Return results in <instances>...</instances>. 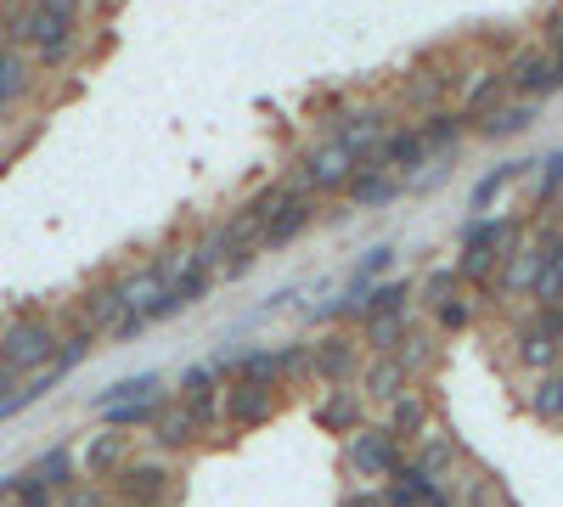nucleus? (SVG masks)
Instances as JSON below:
<instances>
[{"mask_svg": "<svg viewBox=\"0 0 563 507\" xmlns=\"http://www.w3.org/2000/svg\"><path fill=\"white\" fill-rule=\"evenodd\" d=\"M57 339H63V321L40 316V310H18V316H7V328H0V366H7L12 378H29L57 355Z\"/></svg>", "mask_w": 563, "mask_h": 507, "instance_id": "f257e3e1", "label": "nucleus"}, {"mask_svg": "<svg viewBox=\"0 0 563 507\" xmlns=\"http://www.w3.org/2000/svg\"><path fill=\"white\" fill-rule=\"evenodd\" d=\"M355 169H361L355 153H350L344 142H333V135H321L316 147H305V158H299V169H294L288 180H294L299 192H310V198H333V192L350 187Z\"/></svg>", "mask_w": 563, "mask_h": 507, "instance_id": "f03ea898", "label": "nucleus"}, {"mask_svg": "<svg viewBox=\"0 0 563 507\" xmlns=\"http://www.w3.org/2000/svg\"><path fill=\"white\" fill-rule=\"evenodd\" d=\"M400 445L389 440V429H372V423H361L355 434H344V474L355 480V485H384L395 469H400Z\"/></svg>", "mask_w": 563, "mask_h": 507, "instance_id": "7ed1b4c3", "label": "nucleus"}, {"mask_svg": "<svg viewBox=\"0 0 563 507\" xmlns=\"http://www.w3.org/2000/svg\"><path fill=\"white\" fill-rule=\"evenodd\" d=\"M108 485H113L108 496H119L124 507L169 502V491H175V463H169V456H124L119 474H113Z\"/></svg>", "mask_w": 563, "mask_h": 507, "instance_id": "20e7f679", "label": "nucleus"}, {"mask_svg": "<svg viewBox=\"0 0 563 507\" xmlns=\"http://www.w3.org/2000/svg\"><path fill=\"white\" fill-rule=\"evenodd\" d=\"M276 411H282L276 384H254V378H225L220 384V423H231V429H265Z\"/></svg>", "mask_w": 563, "mask_h": 507, "instance_id": "39448f33", "label": "nucleus"}, {"mask_svg": "<svg viewBox=\"0 0 563 507\" xmlns=\"http://www.w3.org/2000/svg\"><path fill=\"white\" fill-rule=\"evenodd\" d=\"M355 373H361V339L350 328H333L310 344V378L321 389H344L355 384Z\"/></svg>", "mask_w": 563, "mask_h": 507, "instance_id": "423d86ee", "label": "nucleus"}, {"mask_svg": "<svg viewBox=\"0 0 563 507\" xmlns=\"http://www.w3.org/2000/svg\"><path fill=\"white\" fill-rule=\"evenodd\" d=\"M316 214H321V198L288 187V198H282V203L265 214V225H260V254H282L288 243H299L310 225H316Z\"/></svg>", "mask_w": 563, "mask_h": 507, "instance_id": "0eeeda50", "label": "nucleus"}, {"mask_svg": "<svg viewBox=\"0 0 563 507\" xmlns=\"http://www.w3.org/2000/svg\"><path fill=\"white\" fill-rule=\"evenodd\" d=\"M507 102V74H501V63H479V68H467V74H456V113L467 119V130H474L490 108H501Z\"/></svg>", "mask_w": 563, "mask_h": 507, "instance_id": "6e6552de", "label": "nucleus"}, {"mask_svg": "<svg viewBox=\"0 0 563 507\" xmlns=\"http://www.w3.org/2000/svg\"><path fill=\"white\" fill-rule=\"evenodd\" d=\"M406 463L417 469V474H429L434 485H445L451 491V480L462 474V463H467V451H462V440L451 434V429H429V434H422L417 445H406Z\"/></svg>", "mask_w": 563, "mask_h": 507, "instance_id": "1a4fd4ad", "label": "nucleus"}, {"mask_svg": "<svg viewBox=\"0 0 563 507\" xmlns=\"http://www.w3.org/2000/svg\"><path fill=\"white\" fill-rule=\"evenodd\" d=\"M389 130H395V113H389V108H344L327 135H333V142H344V147L355 153V164H366Z\"/></svg>", "mask_w": 563, "mask_h": 507, "instance_id": "9d476101", "label": "nucleus"}, {"mask_svg": "<svg viewBox=\"0 0 563 507\" xmlns=\"http://www.w3.org/2000/svg\"><path fill=\"white\" fill-rule=\"evenodd\" d=\"M501 74H507V97H530V102H547V97H558L552 90V52L547 45H519L507 63H501Z\"/></svg>", "mask_w": 563, "mask_h": 507, "instance_id": "9b49d317", "label": "nucleus"}, {"mask_svg": "<svg viewBox=\"0 0 563 507\" xmlns=\"http://www.w3.org/2000/svg\"><path fill=\"white\" fill-rule=\"evenodd\" d=\"M434 423H440V411H434V395L422 389V384H411L406 395H395V400H389V418H384V429H389V440H395L400 451L417 445Z\"/></svg>", "mask_w": 563, "mask_h": 507, "instance_id": "f8f14e48", "label": "nucleus"}, {"mask_svg": "<svg viewBox=\"0 0 563 507\" xmlns=\"http://www.w3.org/2000/svg\"><path fill=\"white\" fill-rule=\"evenodd\" d=\"M130 456V434L124 429H97V434H85V445H79V480H97V485H108L113 474H119V463Z\"/></svg>", "mask_w": 563, "mask_h": 507, "instance_id": "ddd939ff", "label": "nucleus"}, {"mask_svg": "<svg viewBox=\"0 0 563 507\" xmlns=\"http://www.w3.org/2000/svg\"><path fill=\"white\" fill-rule=\"evenodd\" d=\"M209 288H214V271H203L198 260H186L169 283H164V299L153 305V316L147 321H169V316H180V310H192V305H203L209 299Z\"/></svg>", "mask_w": 563, "mask_h": 507, "instance_id": "4468645a", "label": "nucleus"}, {"mask_svg": "<svg viewBox=\"0 0 563 507\" xmlns=\"http://www.w3.org/2000/svg\"><path fill=\"white\" fill-rule=\"evenodd\" d=\"M355 384H361V400L389 406V400L406 395L417 378H411V366H406L400 355H366V361H361V373H355Z\"/></svg>", "mask_w": 563, "mask_h": 507, "instance_id": "2eb2a0df", "label": "nucleus"}, {"mask_svg": "<svg viewBox=\"0 0 563 507\" xmlns=\"http://www.w3.org/2000/svg\"><path fill=\"white\" fill-rule=\"evenodd\" d=\"M512 366H519V373H530V378L558 373V366H563V344L547 339L530 316H519V328H512Z\"/></svg>", "mask_w": 563, "mask_h": 507, "instance_id": "dca6fc26", "label": "nucleus"}, {"mask_svg": "<svg viewBox=\"0 0 563 507\" xmlns=\"http://www.w3.org/2000/svg\"><path fill=\"white\" fill-rule=\"evenodd\" d=\"M34 57L18 52V45H0V124H7L29 97H34Z\"/></svg>", "mask_w": 563, "mask_h": 507, "instance_id": "f3484780", "label": "nucleus"}, {"mask_svg": "<svg viewBox=\"0 0 563 507\" xmlns=\"http://www.w3.org/2000/svg\"><path fill=\"white\" fill-rule=\"evenodd\" d=\"M417 135H422V147H429V164H434V158H456L462 142H467L474 130H467V119L445 102V108H434V113H422V119H417Z\"/></svg>", "mask_w": 563, "mask_h": 507, "instance_id": "a211bd4d", "label": "nucleus"}, {"mask_svg": "<svg viewBox=\"0 0 563 507\" xmlns=\"http://www.w3.org/2000/svg\"><path fill=\"white\" fill-rule=\"evenodd\" d=\"M124 316V299H119V276H102V283H90L85 288V299L74 305V321L79 328H90L97 339H108L113 333V321Z\"/></svg>", "mask_w": 563, "mask_h": 507, "instance_id": "6ab92c4d", "label": "nucleus"}, {"mask_svg": "<svg viewBox=\"0 0 563 507\" xmlns=\"http://www.w3.org/2000/svg\"><path fill=\"white\" fill-rule=\"evenodd\" d=\"M536 119H541V102H530V97H507L501 108H490V113L474 124V135H479V142H512V135H525Z\"/></svg>", "mask_w": 563, "mask_h": 507, "instance_id": "aec40b11", "label": "nucleus"}, {"mask_svg": "<svg viewBox=\"0 0 563 507\" xmlns=\"http://www.w3.org/2000/svg\"><path fill=\"white\" fill-rule=\"evenodd\" d=\"M366 423V400H361V389H321V400H316V429H327V434H355Z\"/></svg>", "mask_w": 563, "mask_h": 507, "instance_id": "412c9836", "label": "nucleus"}, {"mask_svg": "<svg viewBox=\"0 0 563 507\" xmlns=\"http://www.w3.org/2000/svg\"><path fill=\"white\" fill-rule=\"evenodd\" d=\"M411 321H417V310H389V316H366V321H355V339H361V355H395L400 344H406V333H411Z\"/></svg>", "mask_w": 563, "mask_h": 507, "instance_id": "4be33fe9", "label": "nucleus"}, {"mask_svg": "<svg viewBox=\"0 0 563 507\" xmlns=\"http://www.w3.org/2000/svg\"><path fill=\"white\" fill-rule=\"evenodd\" d=\"M164 283H169V276L158 271V260L135 265V271H119V299H124V310H135V316H153V305L164 299Z\"/></svg>", "mask_w": 563, "mask_h": 507, "instance_id": "5701e85b", "label": "nucleus"}, {"mask_svg": "<svg viewBox=\"0 0 563 507\" xmlns=\"http://www.w3.org/2000/svg\"><path fill=\"white\" fill-rule=\"evenodd\" d=\"M530 164H536V158H501L496 169H485V175L474 180V192H467V209H474V214H490V203H496L507 187H519V180L530 175Z\"/></svg>", "mask_w": 563, "mask_h": 507, "instance_id": "b1692460", "label": "nucleus"}, {"mask_svg": "<svg viewBox=\"0 0 563 507\" xmlns=\"http://www.w3.org/2000/svg\"><path fill=\"white\" fill-rule=\"evenodd\" d=\"M147 434H153V445H158V451H192V445L203 440V429L192 423V411H186L180 400H169V406L158 411Z\"/></svg>", "mask_w": 563, "mask_h": 507, "instance_id": "393cba45", "label": "nucleus"}, {"mask_svg": "<svg viewBox=\"0 0 563 507\" xmlns=\"http://www.w3.org/2000/svg\"><path fill=\"white\" fill-rule=\"evenodd\" d=\"M451 90H456V74L411 68V74H406V85H400V102H406V108H417V113H434V108H445Z\"/></svg>", "mask_w": 563, "mask_h": 507, "instance_id": "a878e982", "label": "nucleus"}, {"mask_svg": "<svg viewBox=\"0 0 563 507\" xmlns=\"http://www.w3.org/2000/svg\"><path fill=\"white\" fill-rule=\"evenodd\" d=\"M400 192H406V180H395L389 169H355L350 187H344V198H350L355 209H384V203H395Z\"/></svg>", "mask_w": 563, "mask_h": 507, "instance_id": "bb28decb", "label": "nucleus"}, {"mask_svg": "<svg viewBox=\"0 0 563 507\" xmlns=\"http://www.w3.org/2000/svg\"><path fill=\"white\" fill-rule=\"evenodd\" d=\"M440 344H445V339H440V333L429 328V321H411V333H406V344H400L395 355H400V361L411 366V378L422 384V378H429L434 366H440Z\"/></svg>", "mask_w": 563, "mask_h": 507, "instance_id": "cd10ccee", "label": "nucleus"}, {"mask_svg": "<svg viewBox=\"0 0 563 507\" xmlns=\"http://www.w3.org/2000/svg\"><path fill=\"white\" fill-rule=\"evenodd\" d=\"M462 294V276H456V265H434L422 283H411V310H422V316H434L445 299H456Z\"/></svg>", "mask_w": 563, "mask_h": 507, "instance_id": "c85d7f7f", "label": "nucleus"}, {"mask_svg": "<svg viewBox=\"0 0 563 507\" xmlns=\"http://www.w3.org/2000/svg\"><path fill=\"white\" fill-rule=\"evenodd\" d=\"M29 474H34L45 491H57V496H63V491L79 480V463H74V451H68V445H52V451H40L34 463H29Z\"/></svg>", "mask_w": 563, "mask_h": 507, "instance_id": "c756f323", "label": "nucleus"}, {"mask_svg": "<svg viewBox=\"0 0 563 507\" xmlns=\"http://www.w3.org/2000/svg\"><path fill=\"white\" fill-rule=\"evenodd\" d=\"M474 321H479V294H456V299H445L434 316H429V328L440 333V339H456V333H467V328H474Z\"/></svg>", "mask_w": 563, "mask_h": 507, "instance_id": "7c9ffc66", "label": "nucleus"}, {"mask_svg": "<svg viewBox=\"0 0 563 507\" xmlns=\"http://www.w3.org/2000/svg\"><path fill=\"white\" fill-rule=\"evenodd\" d=\"M147 395H164V378H158V373L119 378V384L97 389V395H90V411H108V406H124V400H147Z\"/></svg>", "mask_w": 563, "mask_h": 507, "instance_id": "2f4dec72", "label": "nucleus"}, {"mask_svg": "<svg viewBox=\"0 0 563 507\" xmlns=\"http://www.w3.org/2000/svg\"><path fill=\"white\" fill-rule=\"evenodd\" d=\"M530 418L536 423H558L563 429V366H558V373H541L536 378V389H530Z\"/></svg>", "mask_w": 563, "mask_h": 507, "instance_id": "473e14b6", "label": "nucleus"}, {"mask_svg": "<svg viewBox=\"0 0 563 507\" xmlns=\"http://www.w3.org/2000/svg\"><path fill=\"white\" fill-rule=\"evenodd\" d=\"M169 406V395H147V400H124V406H108L102 411V423L108 429H153V418H158V411Z\"/></svg>", "mask_w": 563, "mask_h": 507, "instance_id": "72a5a7b5", "label": "nucleus"}, {"mask_svg": "<svg viewBox=\"0 0 563 507\" xmlns=\"http://www.w3.org/2000/svg\"><path fill=\"white\" fill-rule=\"evenodd\" d=\"M389 310H411V283H406V276H384V283H372L361 321L366 316H389Z\"/></svg>", "mask_w": 563, "mask_h": 507, "instance_id": "f704fd0d", "label": "nucleus"}, {"mask_svg": "<svg viewBox=\"0 0 563 507\" xmlns=\"http://www.w3.org/2000/svg\"><path fill=\"white\" fill-rule=\"evenodd\" d=\"M541 169H536V187H530V209H552L558 198H563V147L558 153H547V158H536Z\"/></svg>", "mask_w": 563, "mask_h": 507, "instance_id": "c9c22d12", "label": "nucleus"}, {"mask_svg": "<svg viewBox=\"0 0 563 507\" xmlns=\"http://www.w3.org/2000/svg\"><path fill=\"white\" fill-rule=\"evenodd\" d=\"M276 350V389H288V384H305L310 378V344L294 339V344H271Z\"/></svg>", "mask_w": 563, "mask_h": 507, "instance_id": "e433bc0d", "label": "nucleus"}, {"mask_svg": "<svg viewBox=\"0 0 563 507\" xmlns=\"http://www.w3.org/2000/svg\"><path fill=\"white\" fill-rule=\"evenodd\" d=\"M530 305H563V238L552 243L541 276H536V288H530Z\"/></svg>", "mask_w": 563, "mask_h": 507, "instance_id": "4c0bfd02", "label": "nucleus"}, {"mask_svg": "<svg viewBox=\"0 0 563 507\" xmlns=\"http://www.w3.org/2000/svg\"><path fill=\"white\" fill-rule=\"evenodd\" d=\"M85 52V29L79 34H63V40H52V45H40L34 52V68H45V74H63L74 57Z\"/></svg>", "mask_w": 563, "mask_h": 507, "instance_id": "58836bf2", "label": "nucleus"}, {"mask_svg": "<svg viewBox=\"0 0 563 507\" xmlns=\"http://www.w3.org/2000/svg\"><path fill=\"white\" fill-rule=\"evenodd\" d=\"M220 373H214V366H186V373H180V400H214L220 395Z\"/></svg>", "mask_w": 563, "mask_h": 507, "instance_id": "ea45409f", "label": "nucleus"}, {"mask_svg": "<svg viewBox=\"0 0 563 507\" xmlns=\"http://www.w3.org/2000/svg\"><path fill=\"white\" fill-rule=\"evenodd\" d=\"M395 243H372L366 254H361V265H355V283H384L389 276V265H395Z\"/></svg>", "mask_w": 563, "mask_h": 507, "instance_id": "a19ab883", "label": "nucleus"}, {"mask_svg": "<svg viewBox=\"0 0 563 507\" xmlns=\"http://www.w3.org/2000/svg\"><path fill=\"white\" fill-rule=\"evenodd\" d=\"M113 496H108V485H97V480H74L63 496H57V507H108Z\"/></svg>", "mask_w": 563, "mask_h": 507, "instance_id": "79ce46f5", "label": "nucleus"}, {"mask_svg": "<svg viewBox=\"0 0 563 507\" xmlns=\"http://www.w3.org/2000/svg\"><path fill=\"white\" fill-rule=\"evenodd\" d=\"M254 260H260V249H254V243H243V249H231V254L214 265V276H220V283H243V276L254 271Z\"/></svg>", "mask_w": 563, "mask_h": 507, "instance_id": "37998d69", "label": "nucleus"}, {"mask_svg": "<svg viewBox=\"0 0 563 507\" xmlns=\"http://www.w3.org/2000/svg\"><path fill=\"white\" fill-rule=\"evenodd\" d=\"M12 507H57V491H45L29 469L18 474V496H12Z\"/></svg>", "mask_w": 563, "mask_h": 507, "instance_id": "c03bdc74", "label": "nucleus"}, {"mask_svg": "<svg viewBox=\"0 0 563 507\" xmlns=\"http://www.w3.org/2000/svg\"><path fill=\"white\" fill-rule=\"evenodd\" d=\"M530 321L547 333V339H558L563 344V305H530Z\"/></svg>", "mask_w": 563, "mask_h": 507, "instance_id": "a18cd8bd", "label": "nucleus"}, {"mask_svg": "<svg viewBox=\"0 0 563 507\" xmlns=\"http://www.w3.org/2000/svg\"><path fill=\"white\" fill-rule=\"evenodd\" d=\"M536 45H547V52H558V45H563V7H552L547 18H541V40Z\"/></svg>", "mask_w": 563, "mask_h": 507, "instance_id": "49530a36", "label": "nucleus"}, {"mask_svg": "<svg viewBox=\"0 0 563 507\" xmlns=\"http://www.w3.org/2000/svg\"><path fill=\"white\" fill-rule=\"evenodd\" d=\"M344 507H389V502H384V485H355L344 496Z\"/></svg>", "mask_w": 563, "mask_h": 507, "instance_id": "de8ad7c7", "label": "nucleus"}, {"mask_svg": "<svg viewBox=\"0 0 563 507\" xmlns=\"http://www.w3.org/2000/svg\"><path fill=\"white\" fill-rule=\"evenodd\" d=\"M12 496H18V474L0 480V507H12Z\"/></svg>", "mask_w": 563, "mask_h": 507, "instance_id": "09e8293b", "label": "nucleus"}, {"mask_svg": "<svg viewBox=\"0 0 563 507\" xmlns=\"http://www.w3.org/2000/svg\"><path fill=\"white\" fill-rule=\"evenodd\" d=\"M18 384H23V378H12V373H7V366H0V400H7V395H12Z\"/></svg>", "mask_w": 563, "mask_h": 507, "instance_id": "8fccbe9b", "label": "nucleus"}, {"mask_svg": "<svg viewBox=\"0 0 563 507\" xmlns=\"http://www.w3.org/2000/svg\"><path fill=\"white\" fill-rule=\"evenodd\" d=\"M12 7H23V0H0V12H12Z\"/></svg>", "mask_w": 563, "mask_h": 507, "instance_id": "3c124183", "label": "nucleus"}, {"mask_svg": "<svg viewBox=\"0 0 563 507\" xmlns=\"http://www.w3.org/2000/svg\"><path fill=\"white\" fill-rule=\"evenodd\" d=\"M0 45H7V12H0Z\"/></svg>", "mask_w": 563, "mask_h": 507, "instance_id": "603ef678", "label": "nucleus"}, {"mask_svg": "<svg viewBox=\"0 0 563 507\" xmlns=\"http://www.w3.org/2000/svg\"><path fill=\"white\" fill-rule=\"evenodd\" d=\"M141 507H169V502H141Z\"/></svg>", "mask_w": 563, "mask_h": 507, "instance_id": "864d4df0", "label": "nucleus"}, {"mask_svg": "<svg viewBox=\"0 0 563 507\" xmlns=\"http://www.w3.org/2000/svg\"><path fill=\"white\" fill-rule=\"evenodd\" d=\"M108 507H124V502H108Z\"/></svg>", "mask_w": 563, "mask_h": 507, "instance_id": "5fc2aeb1", "label": "nucleus"}, {"mask_svg": "<svg viewBox=\"0 0 563 507\" xmlns=\"http://www.w3.org/2000/svg\"><path fill=\"white\" fill-rule=\"evenodd\" d=\"M0 328H7V316H0Z\"/></svg>", "mask_w": 563, "mask_h": 507, "instance_id": "6e6d98bb", "label": "nucleus"}]
</instances>
